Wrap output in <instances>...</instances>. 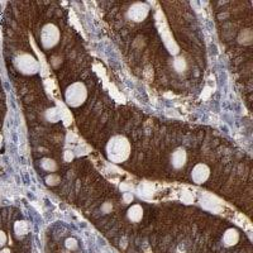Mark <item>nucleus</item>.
Here are the masks:
<instances>
[{
	"label": "nucleus",
	"mask_w": 253,
	"mask_h": 253,
	"mask_svg": "<svg viewBox=\"0 0 253 253\" xmlns=\"http://www.w3.org/2000/svg\"><path fill=\"white\" fill-rule=\"evenodd\" d=\"M132 146L124 135H113L105 147V156L113 164H123L130 156Z\"/></svg>",
	"instance_id": "nucleus-1"
},
{
	"label": "nucleus",
	"mask_w": 253,
	"mask_h": 253,
	"mask_svg": "<svg viewBox=\"0 0 253 253\" xmlns=\"http://www.w3.org/2000/svg\"><path fill=\"white\" fill-rule=\"evenodd\" d=\"M87 87L83 81H76V83L70 84L67 89L63 92V99L65 103L72 109L80 108L87 99Z\"/></svg>",
	"instance_id": "nucleus-2"
},
{
	"label": "nucleus",
	"mask_w": 253,
	"mask_h": 253,
	"mask_svg": "<svg viewBox=\"0 0 253 253\" xmlns=\"http://www.w3.org/2000/svg\"><path fill=\"white\" fill-rule=\"evenodd\" d=\"M38 40H40L41 47H42L44 51H51V49H53L58 43H60V28H58L55 23L43 24V26L41 27Z\"/></svg>",
	"instance_id": "nucleus-3"
},
{
	"label": "nucleus",
	"mask_w": 253,
	"mask_h": 253,
	"mask_svg": "<svg viewBox=\"0 0 253 253\" xmlns=\"http://www.w3.org/2000/svg\"><path fill=\"white\" fill-rule=\"evenodd\" d=\"M14 63V67L17 71H19L22 75L31 76L35 75L40 71V63L38 60L28 52H24V53H20L13 61Z\"/></svg>",
	"instance_id": "nucleus-4"
},
{
	"label": "nucleus",
	"mask_w": 253,
	"mask_h": 253,
	"mask_svg": "<svg viewBox=\"0 0 253 253\" xmlns=\"http://www.w3.org/2000/svg\"><path fill=\"white\" fill-rule=\"evenodd\" d=\"M242 233L241 230L234 227H229L223 232L220 237V245L224 250H232L236 248L241 243Z\"/></svg>",
	"instance_id": "nucleus-5"
},
{
	"label": "nucleus",
	"mask_w": 253,
	"mask_h": 253,
	"mask_svg": "<svg viewBox=\"0 0 253 253\" xmlns=\"http://www.w3.org/2000/svg\"><path fill=\"white\" fill-rule=\"evenodd\" d=\"M150 15V6L144 3H134L126 10V18L135 23L143 22Z\"/></svg>",
	"instance_id": "nucleus-6"
},
{
	"label": "nucleus",
	"mask_w": 253,
	"mask_h": 253,
	"mask_svg": "<svg viewBox=\"0 0 253 253\" xmlns=\"http://www.w3.org/2000/svg\"><path fill=\"white\" fill-rule=\"evenodd\" d=\"M210 177V169L205 164H196L193 167V170L190 172V180L195 185H203L209 180Z\"/></svg>",
	"instance_id": "nucleus-7"
},
{
	"label": "nucleus",
	"mask_w": 253,
	"mask_h": 253,
	"mask_svg": "<svg viewBox=\"0 0 253 253\" xmlns=\"http://www.w3.org/2000/svg\"><path fill=\"white\" fill-rule=\"evenodd\" d=\"M187 164V152L185 148H176L170 157V166L173 171H181Z\"/></svg>",
	"instance_id": "nucleus-8"
},
{
	"label": "nucleus",
	"mask_w": 253,
	"mask_h": 253,
	"mask_svg": "<svg viewBox=\"0 0 253 253\" xmlns=\"http://www.w3.org/2000/svg\"><path fill=\"white\" fill-rule=\"evenodd\" d=\"M144 218V208L141 204L130 205L126 211V219L128 223L132 224H138Z\"/></svg>",
	"instance_id": "nucleus-9"
},
{
	"label": "nucleus",
	"mask_w": 253,
	"mask_h": 253,
	"mask_svg": "<svg viewBox=\"0 0 253 253\" xmlns=\"http://www.w3.org/2000/svg\"><path fill=\"white\" fill-rule=\"evenodd\" d=\"M40 166L41 169L46 172H55V171L58 170V165L55 160H52L49 157H43L42 160L40 161Z\"/></svg>",
	"instance_id": "nucleus-10"
},
{
	"label": "nucleus",
	"mask_w": 253,
	"mask_h": 253,
	"mask_svg": "<svg viewBox=\"0 0 253 253\" xmlns=\"http://www.w3.org/2000/svg\"><path fill=\"white\" fill-rule=\"evenodd\" d=\"M58 181H60V177L57 175H55V173H52V175H49L47 177V184L49 185H57Z\"/></svg>",
	"instance_id": "nucleus-11"
}]
</instances>
